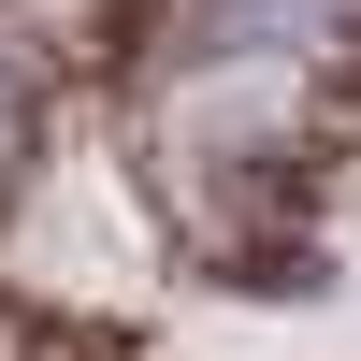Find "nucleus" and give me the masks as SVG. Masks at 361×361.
<instances>
[{
  "mask_svg": "<svg viewBox=\"0 0 361 361\" xmlns=\"http://www.w3.org/2000/svg\"><path fill=\"white\" fill-rule=\"evenodd\" d=\"M15 116H29V102H15V58H0V145H15Z\"/></svg>",
  "mask_w": 361,
  "mask_h": 361,
  "instance_id": "obj_1",
  "label": "nucleus"
}]
</instances>
